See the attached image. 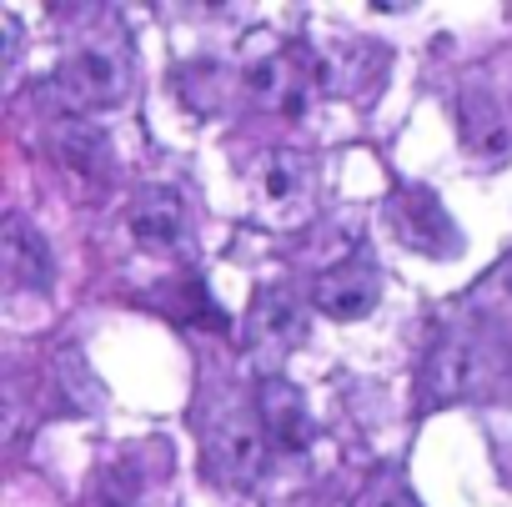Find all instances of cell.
Masks as SVG:
<instances>
[{"instance_id": "cell-4", "label": "cell", "mask_w": 512, "mask_h": 507, "mask_svg": "<svg viewBox=\"0 0 512 507\" xmlns=\"http://www.w3.org/2000/svg\"><path fill=\"white\" fill-rule=\"evenodd\" d=\"M322 56H312L307 46H287V51H272L267 61H256L246 71V96L251 106H262L272 116H287L297 121L312 96H322Z\"/></svg>"}, {"instance_id": "cell-5", "label": "cell", "mask_w": 512, "mask_h": 507, "mask_svg": "<svg viewBox=\"0 0 512 507\" xmlns=\"http://www.w3.org/2000/svg\"><path fill=\"white\" fill-rule=\"evenodd\" d=\"M392 236L422 257H457L462 251V236H457V221L447 216V206L427 191V186H397L382 206Z\"/></svg>"}, {"instance_id": "cell-9", "label": "cell", "mask_w": 512, "mask_h": 507, "mask_svg": "<svg viewBox=\"0 0 512 507\" xmlns=\"http://www.w3.org/2000/svg\"><path fill=\"white\" fill-rule=\"evenodd\" d=\"M307 337V317L302 302L287 287H262L246 312V342L256 357H287L297 342Z\"/></svg>"}, {"instance_id": "cell-10", "label": "cell", "mask_w": 512, "mask_h": 507, "mask_svg": "<svg viewBox=\"0 0 512 507\" xmlns=\"http://www.w3.org/2000/svg\"><path fill=\"white\" fill-rule=\"evenodd\" d=\"M256 417H262L267 437L277 447H287V452H302L317 437V417H312L307 397L287 377H262L256 382Z\"/></svg>"}, {"instance_id": "cell-7", "label": "cell", "mask_w": 512, "mask_h": 507, "mask_svg": "<svg viewBox=\"0 0 512 507\" xmlns=\"http://www.w3.org/2000/svg\"><path fill=\"white\" fill-rule=\"evenodd\" d=\"M382 302V267L367 251H352L337 267H327L312 287V307L332 322H362Z\"/></svg>"}, {"instance_id": "cell-14", "label": "cell", "mask_w": 512, "mask_h": 507, "mask_svg": "<svg viewBox=\"0 0 512 507\" xmlns=\"http://www.w3.org/2000/svg\"><path fill=\"white\" fill-rule=\"evenodd\" d=\"M146 492H151V472L141 467L136 452L106 462L101 477H96V497H101V507H146Z\"/></svg>"}, {"instance_id": "cell-15", "label": "cell", "mask_w": 512, "mask_h": 507, "mask_svg": "<svg viewBox=\"0 0 512 507\" xmlns=\"http://www.w3.org/2000/svg\"><path fill=\"white\" fill-rule=\"evenodd\" d=\"M352 507H422V502H417V492H412V482H407L402 467H382V472H372L362 482V492L352 497Z\"/></svg>"}, {"instance_id": "cell-6", "label": "cell", "mask_w": 512, "mask_h": 507, "mask_svg": "<svg viewBox=\"0 0 512 507\" xmlns=\"http://www.w3.org/2000/svg\"><path fill=\"white\" fill-rule=\"evenodd\" d=\"M126 226L156 257H186L191 251V206L176 186H161V181L141 186L126 206Z\"/></svg>"}, {"instance_id": "cell-12", "label": "cell", "mask_w": 512, "mask_h": 507, "mask_svg": "<svg viewBox=\"0 0 512 507\" xmlns=\"http://www.w3.org/2000/svg\"><path fill=\"white\" fill-rule=\"evenodd\" d=\"M462 136L477 156H502L512 146V121L507 106L497 101V91L487 81H467L462 86Z\"/></svg>"}, {"instance_id": "cell-11", "label": "cell", "mask_w": 512, "mask_h": 507, "mask_svg": "<svg viewBox=\"0 0 512 507\" xmlns=\"http://www.w3.org/2000/svg\"><path fill=\"white\" fill-rule=\"evenodd\" d=\"M51 146H56V161H61L81 186H101V181H111V141H106V131L91 126L86 116L61 121L56 136H51Z\"/></svg>"}, {"instance_id": "cell-8", "label": "cell", "mask_w": 512, "mask_h": 507, "mask_svg": "<svg viewBox=\"0 0 512 507\" xmlns=\"http://www.w3.org/2000/svg\"><path fill=\"white\" fill-rule=\"evenodd\" d=\"M0 272H6V292L11 297H21V292L41 297L56 282L51 246H46V236L21 211H11L6 221H0Z\"/></svg>"}, {"instance_id": "cell-13", "label": "cell", "mask_w": 512, "mask_h": 507, "mask_svg": "<svg viewBox=\"0 0 512 507\" xmlns=\"http://www.w3.org/2000/svg\"><path fill=\"white\" fill-rule=\"evenodd\" d=\"M312 181V166L302 151H267L262 161H256V191H262L267 201H297Z\"/></svg>"}, {"instance_id": "cell-3", "label": "cell", "mask_w": 512, "mask_h": 507, "mask_svg": "<svg viewBox=\"0 0 512 507\" xmlns=\"http://www.w3.org/2000/svg\"><path fill=\"white\" fill-rule=\"evenodd\" d=\"M502 367V352L487 332L452 327L422 362V407H447V402H472L492 387Z\"/></svg>"}, {"instance_id": "cell-1", "label": "cell", "mask_w": 512, "mask_h": 507, "mask_svg": "<svg viewBox=\"0 0 512 507\" xmlns=\"http://www.w3.org/2000/svg\"><path fill=\"white\" fill-rule=\"evenodd\" d=\"M136 86V51L121 21L96 16V26H81L56 66V91L71 111H111Z\"/></svg>"}, {"instance_id": "cell-2", "label": "cell", "mask_w": 512, "mask_h": 507, "mask_svg": "<svg viewBox=\"0 0 512 507\" xmlns=\"http://www.w3.org/2000/svg\"><path fill=\"white\" fill-rule=\"evenodd\" d=\"M196 432L201 457L221 487H251L267 467V427L256 417V402L246 407L236 392H216L196 402Z\"/></svg>"}]
</instances>
